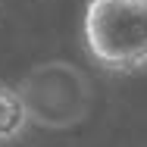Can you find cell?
Listing matches in <instances>:
<instances>
[{
  "instance_id": "1",
  "label": "cell",
  "mask_w": 147,
  "mask_h": 147,
  "mask_svg": "<svg viewBox=\"0 0 147 147\" xmlns=\"http://www.w3.org/2000/svg\"><path fill=\"white\" fill-rule=\"evenodd\" d=\"M82 34L91 59L107 72L147 69V0H85Z\"/></svg>"
},
{
  "instance_id": "2",
  "label": "cell",
  "mask_w": 147,
  "mask_h": 147,
  "mask_svg": "<svg viewBox=\"0 0 147 147\" xmlns=\"http://www.w3.org/2000/svg\"><path fill=\"white\" fill-rule=\"evenodd\" d=\"M16 91L28 110V119L41 128H69L91 110L88 78L63 59L34 66Z\"/></svg>"
},
{
  "instance_id": "3",
  "label": "cell",
  "mask_w": 147,
  "mask_h": 147,
  "mask_svg": "<svg viewBox=\"0 0 147 147\" xmlns=\"http://www.w3.org/2000/svg\"><path fill=\"white\" fill-rule=\"evenodd\" d=\"M28 110L19 97V91L9 88V85H0V144H9L16 141L25 125H28Z\"/></svg>"
}]
</instances>
